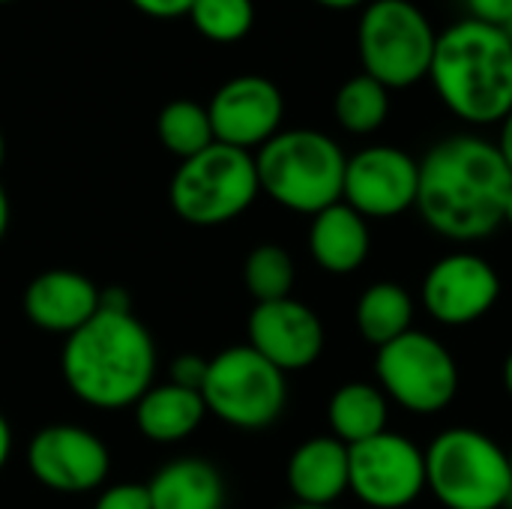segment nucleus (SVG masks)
<instances>
[{
	"mask_svg": "<svg viewBox=\"0 0 512 509\" xmlns=\"http://www.w3.org/2000/svg\"><path fill=\"white\" fill-rule=\"evenodd\" d=\"M512 171L495 141L450 135L420 159L417 210L423 222L450 240H483L504 225Z\"/></svg>",
	"mask_w": 512,
	"mask_h": 509,
	"instance_id": "f257e3e1",
	"label": "nucleus"
},
{
	"mask_svg": "<svg viewBox=\"0 0 512 509\" xmlns=\"http://www.w3.org/2000/svg\"><path fill=\"white\" fill-rule=\"evenodd\" d=\"M60 372L72 396L99 411L132 408L156 375V345L132 312L99 309L63 342Z\"/></svg>",
	"mask_w": 512,
	"mask_h": 509,
	"instance_id": "f03ea898",
	"label": "nucleus"
},
{
	"mask_svg": "<svg viewBox=\"0 0 512 509\" xmlns=\"http://www.w3.org/2000/svg\"><path fill=\"white\" fill-rule=\"evenodd\" d=\"M429 81L459 120L501 123L512 111V42L501 27L462 18L438 33Z\"/></svg>",
	"mask_w": 512,
	"mask_h": 509,
	"instance_id": "7ed1b4c3",
	"label": "nucleus"
},
{
	"mask_svg": "<svg viewBox=\"0 0 512 509\" xmlns=\"http://www.w3.org/2000/svg\"><path fill=\"white\" fill-rule=\"evenodd\" d=\"M348 156L318 129L276 132L255 153L258 186L279 207L315 216L342 201Z\"/></svg>",
	"mask_w": 512,
	"mask_h": 509,
	"instance_id": "20e7f679",
	"label": "nucleus"
},
{
	"mask_svg": "<svg viewBox=\"0 0 512 509\" xmlns=\"http://www.w3.org/2000/svg\"><path fill=\"white\" fill-rule=\"evenodd\" d=\"M426 453V489L447 509H504L510 456L480 429L453 426Z\"/></svg>",
	"mask_w": 512,
	"mask_h": 509,
	"instance_id": "39448f33",
	"label": "nucleus"
},
{
	"mask_svg": "<svg viewBox=\"0 0 512 509\" xmlns=\"http://www.w3.org/2000/svg\"><path fill=\"white\" fill-rule=\"evenodd\" d=\"M258 195L255 156L219 141L183 159L168 189L174 213L198 228H216L243 216Z\"/></svg>",
	"mask_w": 512,
	"mask_h": 509,
	"instance_id": "423d86ee",
	"label": "nucleus"
},
{
	"mask_svg": "<svg viewBox=\"0 0 512 509\" xmlns=\"http://www.w3.org/2000/svg\"><path fill=\"white\" fill-rule=\"evenodd\" d=\"M438 30L411 0H372L357 24L363 72L387 90H408L429 78Z\"/></svg>",
	"mask_w": 512,
	"mask_h": 509,
	"instance_id": "0eeeda50",
	"label": "nucleus"
},
{
	"mask_svg": "<svg viewBox=\"0 0 512 509\" xmlns=\"http://www.w3.org/2000/svg\"><path fill=\"white\" fill-rule=\"evenodd\" d=\"M207 414H216L234 429H267L288 405L285 372L264 360L252 345H234L219 351L207 363V378L201 387Z\"/></svg>",
	"mask_w": 512,
	"mask_h": 509,
	"instance_id": "6e6552de",
	"label": "nucleus"
},
{
	"mask_svg": "<svg viewBox=\"0 0 512 509\" xmlns=\"http://www.w3.org/2000/svg\"><path fill=\"white\" fill-rule=\"evenodd\" d=\"M375 372L396 405L423 417L444 411L459 390V366L453 354L435 336L420 330H408L378 348Z\"/></svg>",
	"mask_w": 512,
	"mask_h": 509,
	"instance_id": "1a4fd4ad",
	"label": "nucleus"
},
{
	"mask_svg": "<svg viewBox=\"0 0 512 509\" xmlns=\"http://www.w3.org/2000/svg\"><path fill=\"white\" fill-rule=\"evenodd\" d=\"M348 489L372 509L411 507L426 489V453L396 432L354 444L348 447Z\"/></svg>",
	"mask_w": 512,
	"mask_h": 509,
	"instance_id": "9d476101",
	"label": "nucleus"
},
{
	"mask_svg": "<svg viewBox=\"0 0 512 509\" xmlns=\"http://www.w3.org/2000/svg\"><path fill=\"white\" fill-rule=\"evenodd\" d=\"M420 162L390 144H372L345 165L342 201L363 219H393L417 204Z\"/></svg>",
	"mask_w": 512,
	"mask_h": 509,
	"instance_id": "9b49d317",
	"label": "nucleus"
},
{
	"mask_svg": "<svg viewBox=\"0 0 512 509\" xmlns=\"http://www.w3.org/2000/svg\"><path fill=\"white\" fill-rule=\"evenodd\" d=\"M27 465L39 486L60 495H84L105 483L111 456L93 432L57 423L33 435L27 447Z\"/></svg>",
	"mask_w": 512,
	"mask_h": 509,
	"instance_id": "f8f14e48",
	"label": "nucleus"
},
{
	"mask_svg": "<svg viewBox=\"0 0 512 509\" xmlns=\"http://www.w3.org/2000/svg\"><path fill=\"white\" fill-rule=\"evenodd\" d=\"M420 297L438 324L468 327L495 309L501 297V276L483 255L453 252L429 267Z\"/></svg>",
	"mask_w": 512,
	"mask_h": 509,
	"instance_id": "ddd939ff",
	"label": "nucleus"
},
{
	"mask_svg": "<svg viewBox=\"0 0 512 509\" xmlns=\"http://www.w3.org/2000/svg\"><path fill=\"white\" fill-rule=\"evenodd\" d=\"M207 114L219 144L252 150L264 147L276 132H282L285 99L270 78L237 75L216 90Z\"/></svg>",
	"mask_w": 512,
	"mask_h": 509,
	"instance_id": "4468645a",
	"label": "nucleus"
},
{
	"mask_svg": "<svg viewBox=\"0 0 512 509\" xmlns=\"http://www.w3.org/2000/svg\"><path fill=\"white\" fill-rule=\"evenodd\" d=\"M249 345L279 372H300L321 357L324 324L294 297L258 303L249 315Z\"/></svg>",
	"mask_w": 512,
	"mask_h": 509,
	"instance_id": "2eb2a0df",
	"label": "nucleus"
},
{
	"mask_svg": "<svg viewBox=\"0 0 512 509\" xmlns=\"http://www.w3.org/2000/svg\"><path fill=\"white\" fill-rule=\"evenodd\" d=\"M99 312V288L75 270H45L24 291V315L45 333L72 336Z\"/></svg>",
	"mask_w": 512,
	"mask_h": 509,
	"instance_id": "dca6fc26",
	"label": "nucleus"
},
{
	"mask_svg": "<svg viewBox=\"0 0 512 509\" xmlns=\"http://www.w3.org/2000/svg\"><path fill=\"white\" fill-rule=\"evenodd\" d=\"M288 486L303 507H330L348 492V447L333 435L309 438L288 459Z\"/></svg>",
	"mask_w": 512,
	"mask_h": 509,
	"instance_id": "f3484780",
	"label": "nucleus"
},
{
	"mask_svg": "<svg viewBox=\"0 0 512 509\" xmlns=\"http://www.w3.org/2000/svg\"><path fill=\"white\" fill-rule=\"evenodd\" d=\"M372 249L369 222L345 201L312 216L309 252L315 264L333 276H348L363 267Z\"/></svg>",
	"mask_w": 512,
	"mask_h": 509,
	"instance_id": "a211bd4d",
	"label": "nucleus"
},
{
	"mask_svg": "<svg viewBox=\"0 0 512 509\" xmlns=\"http://www.w3.org/2000/svg\"><path fill=\"white\" fill-rule=\"evenodd\" d=\"M132 408L138 432L156 444H177L189 438L207 414L201 393L177 387L171 381L150 387Z\"/></svg>",
	"mask_w": 512,
	"mask_h": 509,
	"instance_id": "6ab92c4d",
	"label": "nucleus"
},
{
	"mask_svg": "<svg viewBox=\"0 0 512 509\" xmlns=\"http://www.w3.org/2000/svg\"><path fill=\"white\" fill-rule=\"evenodd\" d=\"M153 509H222L225 483L216 465L207 459L189 456L168 462L147 483Z\"/></svg>",
	"mask_w": 512,
	"mask_h": 509,
	"instance_id": "aec40b11",
	"label": "nucleus"
},
{
	"mask_svg": "<svg viewBox=\"0 0 512 509\" xmlns=\"http://www.w3.org/2000/svg\"><path fill=\"white\" fill-rule=\"evenodd\" d=\"M327 420L333 438H339L345 447L363 444L387 432V396L366 381L342 384L327 405Z\"/></svg>",
	"mask_w": 512,
	"mask_h": 509,
	"instance_id": "412c9836",
	"label": "nucleus"
},
{
	"mask_svg": "<svg viewBox=\"0 0 512 509\" xmlns=\"http://www.w3.org/2000/svg\"><path fill=\"white\" fill-rule=\"evenodd\" d=\"M411 318L414 300L399 282H375L357 300V330L375 348L405 336L411 330Z\"/></svg>",
	"mask_w": 512,
	"mask_h": 509,
	"instance_id": "4be33fe9",
	"label": "nucleus"
},
{
	"mask_svg": "<svg viewBox=\"0 0 512 509\" xmlns=\"http://www.w3.org/2000/svg\"><path fill=\"white\" fill-rule=\"evenodd\" d=\"M333 114L339 126L351 135H372L387 123L390 114V90L372 75L360 72L348 78L333 99Z\"/></svg>",
	"mask_w": 512,
	"mask_h": 509,
	"instance_id": "5701e85b",
	"label": "nucleus"
},
{
	"mask_svg": "<svg viewBox=\"0 0 512 509\" xmlns=\"http://www.w3.org/2000/svg\"><path fill=\"white\" fill-rule=\"evenodd\" d=\"M156 135L168 153L180 156V162L192 159L195 153L207 150L216 141L207 108L192 99L168 102L156 117Z\"/></svg>",
	"mask_w": 512,
	"mask_h": 509,
	"instance_id": "b1692460",
	"label": "nucleus"
},
{
	"mask_svg": "<svg viewBox=\"0 0 512 509\" xmlns=\"http://www.w3.org/2000/svg\"><path fill=\"white\" fill-rule=\"evenodd\" d=\"M243 282L258 303L285 300L294 288V258L276 243H261L243 264Z\"/></svg>",
	"mask_w": 512,
	"mask_h": 509,
	"instance_id": "393cba45",
	"label": "nucleus"
},
{
	"mask_svg": "<svg viewBox=\"0 0 512 509\" xmlns=\"http://www.w3.org/2000/svg\"><path fill=\"white\" fill-rule=\"evenodd\" d=\"M192 24L210 42H240L255 24L252 0H195L189 9Z\"/></svg>",
	"mask_w": 512,
	"mask_h": 509,
	"instance_id": "a878e982",
	"label": "nucleus"
},
{
	"mask_svg": "<svg viewBox=\"0 0 512 509\" xmlns=\"http://www.w3.org/2000/svg\"><path fill=\"white\" fill-rule=\"evenodd\" d=\"M93 509H153L150 492L141 483H117L96 498Z\"/></svg>",
	"mask_w": 512,
	"mask_h": 509,
	"instance_id": "bb28decb",
	"label": "nucleus"
},
{
	"mask_svg": "<svg viewBox=\"0 0 512 509\" xmlns=\"http://www.w3.org/2000/svg\"><path fill=\"white\" fill-rule=\"evenodd\" d=\"M207 363H210V360H204V357H198V354H180V357L171 363V384L201 393L204 378H207Z\"/></svg>",
	"mask_w": 512,
	"mask_h": 509,
	"instance_id": "cd10ccee",
	"label": "nucleus"
},
{
	"mask_svg": "<svg viewBox=\"0 0 512 509\" xmlns=\"http://www.w3.org/2000/svg\"><path fill=\"white\" fill-rule=\"evenodd\" d=\"M468 3V18L492 24V27H504L512 15V0H465Z\"/></svg>",
	"mask_w": 512,
	"mask_h": 509,
	"instance_id": "c85d7f7f",
	"label": "nucleus"
},
{
	"mask_svg": "<svg viewBox=\"0 0 512 509\" xmlns=\"http://www.w3.org/2000/svg\"><path fill=\"white\" fill-rule=\"evenodd\" d=\"M129 3L150 18H180L189 15L195 0H129Z\"/></svg>",
	"mask_w": 512,
	"mask_h": 509,
	"instance_id": "c756f323",
	"label": "nucleus"
},
{
	"mask_svg": "<svg viewBox=\"0 0 512 509\" xmlns=\"http://www.w3.org/2000/svg\"><path fill=\"white\" fill-rule=\"evenodd\" d=\"M99 309L105 312H132V297L126 288H99Z\"/></svg>",
	"mask_w": 512,
	"mask_h": 509,
	"instance_id": "7c9ffc66",
	"label": "nucleus"
},
{
	"mask_svg": "<svg viewBox=\"0 0 512 509\" xmlns=\"http://www.w3.org/2000/svg\"><path fill=\"white\" fill-rule=\"evenodd\" d=\"M495 147H498L501 159L507 162V168L512 171V111L504 117V120H501V135H498Z\"/></svg>",
	"mask_w": 512,
	"mask_h": 509,
	"instance_id": "2f4dec72",
	"label": "nucleus"
},
{
	"mask_svg": "<svg viewBox=\"0 0 512 509\" xmlns=\"http://www.w3.org/2000/svg\"><path fill=\"white\" fill-rule=\"evenodd\" d=\"M9 453H12V429H9L6 417L0 414V471L9 462Z\"/></svg>",
	"mask_w": 512,
	"mask_h": 509,
	"instance_id": "473e14b6",
	"label": "nucleus"
},
{
	"mask_svg": "<svg viewBox=\"0 0 512 509\" xmlns=\"http://www.w3.org/2000/svg\"><path fill=\"white\" fill-rule=\"evenodd\" d=\"M318 6H324V9H357V6H363L366 0H315Z\"/></svg>",
	"mask_w": 512,
	"mask_h": 509,
	"instance_id": "72a5a7b5",
	"label": "nucleus"
},
{
	"mask_svg": "<svg viewBox=\"0 0 512 509\" xmlns=\"http://www.w3.org/2000/svg\"><path fill=\"white\" fill-rule=\"evenodd\" d=\"M6 228H9V198H6V192L0 186V243L6 237Z\"/></svg>",
	"mask_w": 512,
	"mask_h": 509,
	"instance_id": "f704fd0d",
	"label": "nucleus"
},
{
	"mask_svg": "<svg viewBox=\"0 0 512 509\" xmlns=\"http://www.w3.org/2000/svg\"><path fill=\"white\" fill-rule=\"evenodd\" d=\"M504 387H507V393H510L512 399V351L507 354V360H504Z\"/></svg>",
	"mask_w": 512,
	"mask_h": 509,
	"instance_id": "c9c22d12",
	"label": "nucleus"
},
{
	"mask_svg": "<svg viewBox=\"0 0 512 509\" xmlns=\"http://www.w3.org/2000/svg\"><path fill=\"white\" fill-rule=\"evenodd\" d=\"M504 222L510 225L512 228V192H510V198H507V210H504Z\"/></svg>",
	"mask_w": 512,
	"mask_h": 509,
	"instance_id": "e433bc0d",
	"label": "nucleus"
},
{
	"mask_svg": "<svg viewBox=\"0 0 512 509\" xmlns=\"http://www.w3.org/2000/svg\"><path fill=\"white\" fill-rule=\"evenodd\" d=\"M3 159H6V141H3V132H0V165H3Z\"/></svg>",
	"mask_w": 512,
	"mask_h": 509,
	"instance_id": "4c0bfd02",
	"label": "nucleus"
},
{
	"mask_svg": "<svg viewBox=\"0 0 512 509\" xmlns=\"http://www.w3.org/2000/svg\"><path fill=\"white\" fill-rule=\"evenodd\" d=\"M501 30H504V33H507V39H510V42H512V15H510V21H507V24H504V27H501Z\"/></svg>",
	"mask_w": 512,
	"mask_h": 509,
	"instance_id": "58836bf2",
	"label": "nucleus"
},
{
	"mask_svg": "<svg viewBox=\"0 0 512 509\" xmlns=\"http://www.w3.org/2000/svg\"><path fill=\"white\" fill-rule=\"evenodd\" d=\"M504 509H512V489H510V495H507V504H504Z\"/></svg>",
	"mask_w": 512,
	"mask_h": 509,
	"instance_id": "ea45409f",
	"label": "nucleus"
},
{
	"mask_svg": "<svg viewBox=\"0 0 512 509\" xmlns=\"http://www.w3.org/2000/svg\"><path fill=\"white\" fill-rule=\"evenodd\" d=\"M294 509H327V507H303V504H300V507H294Z\"/></svg>",
	"mask_w": 512,
	"mask_h": 509,
	"instance_id": "a19ab883",
	"label": "nucleus"
},
{
	"mask_svg": "<svg viewBox=\"0 0 512 509\" xmlns=\"http://www.w3.org/2000/svg\"><path fill=\"white\" fill-rule=\"evenodd\" d=\"M507 456H510V468H512V450H510V453H507Z\"/></svg>",
	"mask_w": 512,
	"mask_h": 509,
	"instance_id": "79ce46f5",
	"label": "nucleus"
},
{
	"mask_svg": "<svg viewBox=\"0 0 512 509\" xmlns=\"http://www.w3.org/2000/svg\"><path fill=\"white\" fill-rule=\"evenodd\" d=\"M0 3H15V0H0Z\"/></svg>",
	"mask_w": 512,
	"mask_h": 509,
	"instance_id": "37998d69",
	"label": "nucleus"
}]
</instances>
